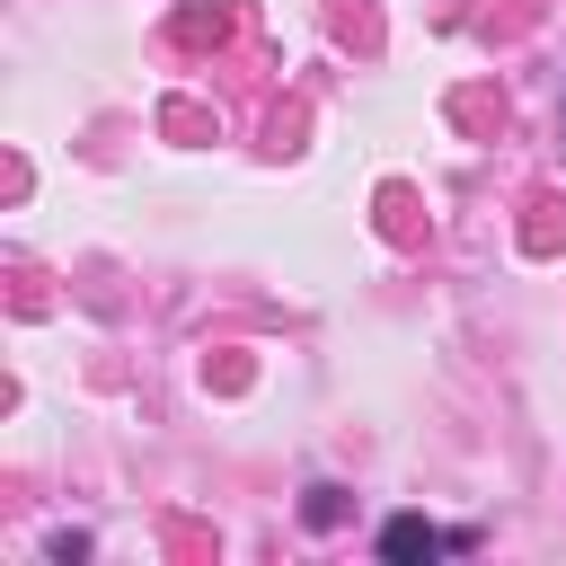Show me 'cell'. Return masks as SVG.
Instances as JSON below:
<instances>
[{"label": "cell", "instance_id": "cell-3", "mask_svg": "<svg viewBox=\"0 0 566 566\" xmlns=\"http://www.w3.org/2000/svg\"><path fill=\"white\" fill-rule=\"evenodd\" d=\"M557 133H566V124H557Z\"/></svg>", "mask_w": 566, "mask_h": 566}, {"label": "cell", "instance_id": "cell-1", "mask_svg": "<svg viewBox=\"0 0 566 566\" xmlns=\"http://www.w3.org/2000/svg\"><path fill=\"white\" fill-rule=\"evenodd\" d=\"M451 548H469V531H433L424 513H389L380 522V557H398V566L407 557H451Z\"/></svg>", "mask_w": 566, "mask_h": 566}, {"label": "cell", "instance_id": "cell-2", "mask_svg": "<svg viewBox=\"0 0 566 566\" xmlns=\"http://www.w3.org/2000/svg\"><path fill=\"white\" fill-rule=\"evenodd\" d=\"M301 513H310V522H318V531H327V522H336V513H345V495H336V486H310V504H301Z\"/></svg>", "mask_w": 566, "mask_h": 566}]
</instances>
